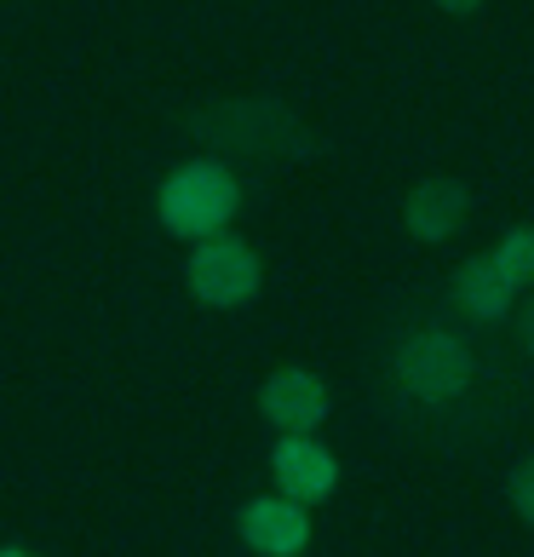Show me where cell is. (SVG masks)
<instances>
[{
  "label": "cell",
  "instance_id": "cell-1",
  "mask_svg": "<svg viewBox=\"0 0 534 557\" xmlns=\"http://www.w3.org/2000/svg\"><path fill=\"white\" fill-rule=\"evenodd\" d=\"M241 208V184L224 161L201 156V161H184L161 178L156 190V213H161V231L178 236V242H213L231 231V219Z\"/></svg>",
  "mask_w": 534,
  "mask_h": 557
},
{
  "label": "cell",
  "instance_id": "cell-2",
  "mask_svg": "<svg viewBox=\"0 0 534 557\" xmlns=\"http://www.w3.org/2000/svg\"><path fill=\"white\" fill-rule=\"evenodd\" d=\"M259 282H264L259 253L241 236H231V231L213 236V242H196L190 264H184V287H190L208 311H241V305H253Z\"/></svg>",
  "mask_w": 534,
  "mask_h": 557
},
{
  "label": "cell",
  "instance_id": "cell-3",
  "mask_svg": "<svg viewBox=\"0 0 534 557\" xmlns=\"http://www.w3.org/2000/svg\"><path fill=\"white\" fill-rule=\"evenodd\" d=\"M397 385L420 403H455L471 385V350L448 327H414L397 345Z\"/></svg>",
  "mask_w": 534,
  "mask_h": 557
},
{
  "label": "cell",
  "instance_id": "cell-4",
  "mask_svg": "<svg viewBox=\"0 0 534 557\" xmlns=\"http://www.w3.org/2000/svg\"><path fill=\"white\" fill-rule=\"evenodd\" d=\"M196 133H208L224 150H248V156H299L305 133L282 104H219L196 121Z\"/></svg>",
  "mask_w": 534,
  "mask_h": 557
},
{
  "label": "cell",
  "instance_id": "cell-5",
  "mask_svg": "<svg viewBox=\"0 0 534 557\" xmlns=\"http://www.w3.org/2000/svg\"><path fill=\"white\" fill-rule=\"evenodd\" d=\"M259 414L271 420L282 437H311L327 420V385L311 368H276L271 380L259 385Z\"/></svg>",
  "mask_w": 534,
  "mask_h": 557
},
{
  "label": "cell",
  "instance_id": "cell-6",
  "mask_svg": "<svg viewBox=\"0 0 534 557\" xmlns=\"http://www.w3.org/2000/svg\"><path fill=\"white\" fill-rule=\"evenodd\" d=\"M236 529L248 541V552H259V557H299L311 546V511L299 500H287V494H259V500H248Z\"/></svg>",
  "mask_w": 534,
  "mask_h": 557
},
{
  "label": "cell",
  "instance_id": "cell-7",
  "mask_svg": "<svg viewBox=\"0 0 534 557\" xmlns=\"http://www.w3.org/2000/svg\"><path fill=\"white\" fill-rule=\"evenodd\" d=\"M271 478H276V494H287V500H299V506H316L334 494L339 460L316 437H282L271 448Z\"/></svg>",
  "mask_w": 534,
  "mask_h": 557
},
{
  "label": "cell",
  "instance_id": "cell-8",
  "mask_svg": "<svg viewBox=\"0 0 534 557\" xmlns=\"http://www.w3.org/2000/svg\"><path fill=\"white\" fill-rule=\"evenodd\" d=\"M465 213H471V190L460 178H448V173H431V178H420L414 190H408V201H402V224H408V236L414 242H448L465 224Z\"/></svg>",
  "mask_w": 534,
  "mask_h": 557
},
{
  "label": "cell",
  "instance_id": "cell-9",
  "mask_svg": "<svg viewBox=\"0 0 534 557\" xmlns=\"http://www.w3.org/2000/svg\"><path fill=\"white\" fill-rule=\"evenodd\" d=\"M518 294H523V287L500 271V259H495V253L465 259L460 271H455V305H460L465 317H477V322H500V317H511Z\"/></svg>",
  "mask_w": 534,
  "mask_h": 557
},
{
  "label": "cell",
  "instance_id": "cell-10",
  "mask_svg": "<svg viewBox=\"0 0 534 557\" xmlns=\"http://www.w3.org/2000/svg\"><path fill=\"white\" fill-rule=\"evenodd\" d=\"M500 271L518 282V287H534V224H518V231H506L500 247H495Z\"/></svg>",
  "mask_w": 534,
  "mask_h": 557
},
{
  "label": "cell",
  "instance_id": "cell-11",
  "mask_svg": "<svg viewBox=\"0 0 534 557\" xmlns=\"http://www.w3.org/2000/svg\"><path fill=\"white\" fill-rule=\"evenodd\" d=\"M506 494H511V511H518L523 523H534V454L511 471V483H506Z\"/></svg>",
  "mask_w": 534,
  "mask_h": 557
},
{
  "label": "cell",
  "instance_id": "cell-12",
  "mask_svg": "<svg viewBox=\"0 0 534 557\" xmlns=\"http://www.w3.org/2000/svg\"><path fill=\"white\" fill-rule=\"evenodd\" d=\"M518 339H523V350L534 357V294H529V305H523V317H518Z\"/></svg>",
  "mask_w": 534,
  "mask_h": 557
},
{
  "label": "cell",
  "instance_id": "cell-13",
  "mask_svg": "<svg viewBox=\"0 0 534 557\" xmlns=\"http://www.w3.org/2000/svg\"><path fill=\"white\" fill-rule=\"evenodd\" d=\"M437 7H443V12H455V17H460V12H477V7H483V0H437Z\"/></svg>",
  "mask_w": 534,
  "mask_h": 557
},
{
  "label": "cell",
  "instance_id": "cell-14",
  "mask_svg": "<svg viewBox=\"0 0 534 557\" xmlns=\"http://www.w3.org/2000/svg\"><path fill=\"white\" fill-rule=\"evenodd\" d=\"M0 557H35V552H24V546H0Z\"/></svg>",
  "mask_w": 534,
  "mask_h": 557
}]
</instances>
